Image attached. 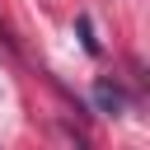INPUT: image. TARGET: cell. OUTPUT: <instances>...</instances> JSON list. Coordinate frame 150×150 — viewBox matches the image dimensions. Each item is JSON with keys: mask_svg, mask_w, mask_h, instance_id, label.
<instances>
[{"mask_svg": "<svg viewBox=\"0 0 150 150\" xmlns=\"http://www.w3.org/2000/svg\"><path fill=\"white\" fill-rule=\"evenodd\" d=\"M94 108H98V112H108V117H117V112L127 108V94H122L117 84L98 80V84H94Z\"/></svg>", "mask_w": 150, "mask_h": 150, "instance_id": "1", "label": "cell"}, {"mask_svg": "<svg viewBox=\"0 0 150 150\" xmlns=\"http://www.w3.org/2000/svg\"><path fill=\"white\" fill-rule=\"evenodd\" d=\"M80 38H84V47H89V52H98V38H94V28H89V19H80Z\"/></svg>", "mask_w": 150, "mask_h": 150, "instance_id": "2", "label": "cell"}]
</instances>
